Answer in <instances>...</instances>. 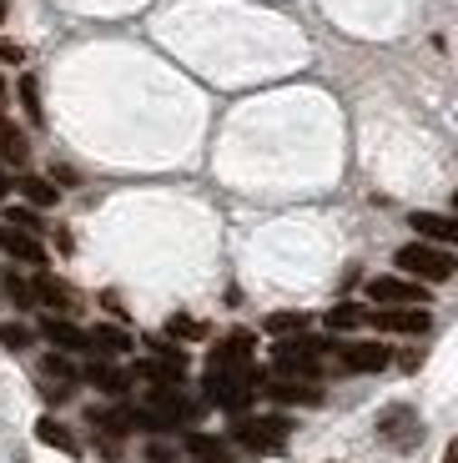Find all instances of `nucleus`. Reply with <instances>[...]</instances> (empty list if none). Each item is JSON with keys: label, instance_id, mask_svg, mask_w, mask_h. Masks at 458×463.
Wrapping results in <instances>:
<instances>
[{"label": "nucleus", "instance_id": "18", "mask_svg": "<svg viewBox=\"0 0 458 463\" xmlns=\"http://www.w3.org/2000/svg\"><path fill=\"white\" fill-rule=\"evenodd\" d=\"M86 347H101V353H127L131 337L121 333V327H96V333H86Z\"/></svg>", "mask_w": 458, "mask_h": 463}, {"label": "nucleus", "instance_id": "15", "mask_svg": "<svg viewBox=\"0 0 458 463\" xmlns=\"http://www.w3.org/2000/svg\"><path fill=\"white\" fill-rule=\"evenodd\" d=\"M25 156H31V141H25V131H15L11 121H0V162L25 166Z\"/></svg>", "mask_w": 458, "mask_h": 463}, {"label": "nucleus", "instance_id": "6", "mask_svg": "<svg viewBox=\"0 0 458 463\" xmlns=\"http://www.w3.org/2000/svg\"><path fill=\"white\" fill-rule=\"evenodd\" d=\"M367 298L378 307H428L424 282H403V278H373L367 282Z\"/></svg>", "mask_w": 458, "mask_h": 463}, {"label": "nucleus", "instance_id": "5", "mask_svg": "<svg viewBox=\"0 0 458 463\" xmlns=\"http://www.w3.org/2000/svg\"><path fill=\"white\" fill-rule=\"evenodd\" d=\"M363 327H383V333H428L434 317L424 307H367Z\"/></svg>", "mask_w": 458, "mask_h": 463}, {"label": "nucleus", "instance_id": "14", "mask_svg": "<svg viewBox=\"0 0 458 463\" xmlns=\"http://www.w3.org/2000/svg\"><path fill=\"white\" fill-rule=\"evenodd\" d=\"M413 232H418V237H434V242H453L458 222L453 217H438V212H413Z\"/></svg>", "mask_w": 458, "mask_h": 463}, {"label": "nucleus", "instance_id": "16", "mask_svg": "<svg viewBox=\"0 0 458 463\" xmlns=\"http://www.w3.org/2000/svg\"><path fill=\"white\" fill-rule=\"evenodd\" d=\"M86 378H91L101 393H127V388H131V378L121 368H111V363H91V368H86Z\"/></svg>", "mask_w": 458, "mask_h": 463}, {"label": "nucleus", "instance_id": "8", "mask_svg": "<svg viewBox=\"0 0 458 463\" xmlns=\"http://www.w3.org/2000/svg\"><path fill=\"white\" fill-rule=\"evenodd\" d=\"M378 433L388 443H398V449H413V443L424 439V423H418L413 408H388V413L378 418Z\"/></svg>", "mask_w": 458, "mask_h": 463}, {"label": "nucleus", "instance_id": "7", "mask_svg": "<svg viewBox=\"0 0 458 463\" xmlns=\"http://www.w3.org/2000/svg\"><path fill=\"white\" fill-rule=\"evenodd\" d=\"M332 358H338L343 373H378V368H388V347H378V343H338Z\"/></svg>", "mask_w": 458, "mask_h": 463}, {"label": "nucleus", "instance_id": "28", "mask_svg": "<svg viewBox=\"0 0 458 463\" xmlns=\"http://www.w3.org/2000/svg\"><path fill=\"white\" fill-rule=\"evenodd\" d=\"M5 192H11V182H5V172H0V202H5Z\"/></svg>", "mask_w": 458, "mask_h": 463}, {"label": "nucleus", "instance_id": "9", "mask_svg": "<svg viewBox=\"0 0 458 463\" xmlns=\"http://www.w3.org/2000/svg\"><path fill=\"white\" fill-rule=\"evenodd\" d=\"M31 298H41L46 307H56L61 317L76 313V288H71V282H61V278H51V272H41V278H35Z\"/></svg>", "mask_w": 458, "mask_h": 463}, {"label": "nucleus", "instance_id": "11", "mask_svg": "<svg viewBox=\"0 0 458 463\" xmlns=\"http://www.w3.org/2000/svg\"><path fill=\"white\" fill-rule=\"evenodd\" d=\"M41 333H46V343L66 347V353H91V347H86V333H81L76 323H66V317H46Z\"/></svg>", "mask_w": 458, "mask_h": 463}, {"label": "nucleus", "instance_id": "2", "mask_svg": "<svg viewBox=\"0 0 458 463\" xmlns=\"http://www.w3.org/2000/svg\"><path fill=\"white\" fill-rule=\"evenodd\" d=\"M328 347L332 343H318V337H282V343L272 347V368L292 383H312L322 373V353H328Z\"/></svg>", "mask_w": 458, "mask_h": 463}, {"label": "nucleus", "instance_id": "10", "mask_svg": "<svg viewBox=\"0 0 458 463\" xmlns=\"http://www.w3.org/2000/svg\"><path fill=\"white\" fill-rule=\"evenodd\" d=\"M0 252L15 257V262H31V267L46 262V247H41V237H25V232H15V227H0Z\"/></svg>", "mask_w": 458, "mask_h": 463}, {"label": "nucleus", "instance_id": "20", "mask_svg": "<svg viewBox=\"0 0 458 463\" xmlns=\"http://www.w3.org/2000/svg\"><path fill=\"white\" fill-rule=\"evenodd\" d=\"M302 327H308L302 313H272L267 317V333H277V337H292V333H302Z\"/></svg>", "mask_w": 458, "mask_h": 463}, {"label": "nucleus", "instance_id": "29", "mask_svg": "<svg viewBox=\"0 0 458 463\" xmlns=\"http://www.w3.org/2000/svg\"><path fill=\"white\" fill-rule=\"evenodd\" d=\"M5 11H11V0H0V25H5Z\"/></svg>", "mask_w": 458, "mask_h": 463}, {"label": "nucleus", "instance_id": "25", "mask_svg": "<svg viewBox=\"0 0 458 463\" xmlns=\"http://www.w3.org/2000/svg\"><path fill=\"white\" fill-rule=\"evenodd\" d=\"M41 373H46V378H61V383H71V378H76V368H71L66 358H56V353H51V358L41 363Z\"/></svg>", "mask_w": 458, "mask_h": 463}, {"label": "nucleus", "instance_id": "22", "mask_svg": "<svg viewBox=\"0 0 458 463\" xmlns=\"http://www.w3.org/2000/svg\"><path fill=\"white\" fill-rule=\"evenodd\" d=\"M0 343L11 347V353H21V347H31V333L21 323H0Z\"/></svg>", "mask_w": 458, "mask_h": 463}, {"label": "nucleus", "instance_id": "4", "mask_svg": "<svg viewBox=\"0 0 458 463\" xmlns=\"http://www.w3.org/2000/svg\"><path fill=\"white\" fill-rule=\"evenodd\" d=\"M287 433H292L287 418H237L232 439H237L242 449H253V453H277L287 443Z\"/></svg>", "mask_w": 458, "mask_h": 463}, {"label": "nucleus", "instance_id": "13", "mask_svg": "<svg viewBox=\"0 0 458 463\" xmlns=\"http://www.w3.org/2000/svg\"><path fill=\"white\" fill-rule=\"evenodd\" d=\"M186 458L192 463H237L227 453V443L212 439V433H192V439H186Z\"/></svg>", "mask_w": 458, "mask_h": 463}, {"label": "nucleus", "instance_id": "17", "mask_svg": "<svg viewBox=\"0 0 458 463\" xmlns=\"http://www.w3.org/2000/svg\"><path fill=\"white\" fill-rule=\"evenodd\" d=\"M35 439L51 443V449H61V453H81V443L71 439L66 423H56V418H41V423H35Z\"/></svg>", "mask_w": 458, "mask_h": 463}, {"label": "nucleus", "instance_id": "27", "mask_svg": "<svg viewBox=\"0 0 458 463\" xmlns=\"http://www.w3.org/2000/svg\"><path fill=\"white\" fill-rule=\"evenodd\" d=\"M0 56H5V61H21V46H11V41H0Z\"/></svg>", "mask_w": 458, "mask_h": 463}, {"label": "nucleus", "instance_id": "19", "mask_svg": "<svg viewBox=\"0 0 458 463\" xmlns=\"http://www.w3.org/2000/svg\"><path fill=\"white\" fill-rule=\"evenodd\" d=\"M15 186H21V197H25V202H35V207H56V186L41 182V176H21Z\"/></svg>", "mask_w": 458, "mask_h": 463}, {"label": "nucleus", "instance_id": "31", "mask_svg": "<svg viewBox=\"0 0 458 463\" xmlns=\"http://www.w3.org/2000/svg\"><path fill=\"white\" fill-rule=\"evenodd\" d=\"M0 96H5V76H0Z\"/></svg>", "mask_w": 458, "mask_h": 463}, {"label": "nucleus", "instance_id": "26", "mask_svg": "<svg viewBox=\"0 0 458 463\" xmlns=\"http://www.w3.org/2000/svg\"><path fill=\"white\" fill-rule=\"evenodd\" d=\"M172 333H182V337H202L206 327H202V323H192V317H172Z\"/></svg>", "mask_w": 458, "mask_h": 463}, {"label": "nucleus", "instance_id": "1", "mask_svg": "<svg viewBox=\"0 0 458 463\" xmlns=\"http://www.w3.org/2000/svg\"><path fill=\"white\" fill-rule=\"evenodd\" d=\"M262 378H257V337L253 333H227L217 347H212V358H206V398L217 408H242L257 398Z\"/></svg>", "mask_w": 458, "mask_h": 463}, {"label": "nucleus", "instance_id": "12", "mask_svg": "<svg viewBox=\"0 0 458 463\" xmlns=\"http://www.w3.org/2000/svg\"><path fill=\"white\" fill-rule=\"evenodd\" d=\"M257 393L277 398V403H318L322 388H312V383H292V378H277V383H267V388H257Z\"/></svg>", "mask_w": 458, "mask_h": 463}, {"label": "nucleus", "instance_id": "30", "mask_svg": "<svg viewBox=\"0 0 458 463\" xmlns=\"http://www.w3.org/2000/svg\"><path fill=\"white\" fill-rule=\"evenodd\" d=\"M444 463H458V449H448V453H444Z\"/></svg>", "mask_w": 458, "mask_h": 463}, {"label": "nucleus", "instance_id": "24", "mask_svg": "<svg viewBox=\"0 0 458 463\" xmlns=\"http://www.w3.org/2000/svg\"><path fill=\"white\" fill-rule=\"evenodd\" d=\"M5 298H11L15 307H25V302H35V298H31V288H25V282L15 278V272H5Z\"/></svg>", "mask_w": 458, "mask_h": 463}, {"label": "nucleus", "instance_id": "21", "mask_svg": "<svg viewBox=\"0 0 458 463\" xmlns=\"http://www.w3.org/2000/svg\"><path fill=\"white\" fill-rule=\"evenodd\" d=\"M363 313H367V307L343 302V307H332V313H328V327H363Z\"/></svg>", "mask_w": 458, "mask_h": 463}, {"label": "nucleus", "instance_id": "3", "mask_svg": "<svg viewBox=\"0 0 458 463\" xmlns=\"http://www.w3.org/2000/svg\"><path fill=\"white\" fill-rule=\"evenodd\" d=\"M398 267L408 272L413 282H448L453 278V252H444V247H424V242H413L398 252Z\"/></svg>", "mask_w": 458, "mask_h": 463}, {"label": "nucleus", "instance_id": "23", "mask_svg": "<svg viewBox=\"0 0 458 463\" xmlns=\"http://www.w3.org/2000/svg\"><path fill=\"white\" fill-rule=\"evenodd\" d=\"M21 101H25V116L41 127V116H46V111H41V96H35V76H25V81H21Z\"/></svg>", "mask_w": 458, "mask_h": 463}]
</instances>
